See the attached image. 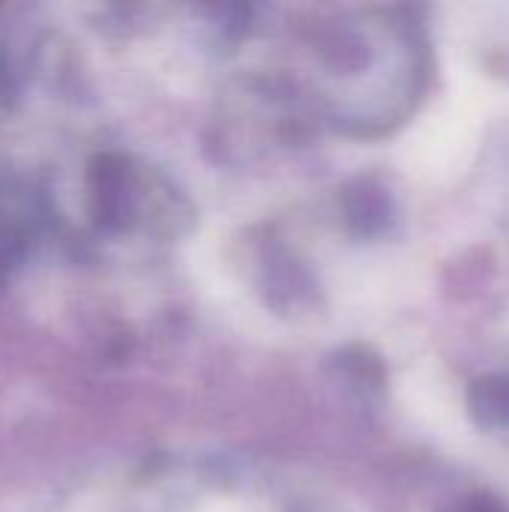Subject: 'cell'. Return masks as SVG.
<instances>
[{"mask_svg": "<svg viewBox=\"0 0 509 512\" xmlns=\"http://www.w3.org/2000/svg\"><path fill=\"white\" fill-rule=\"evenodd\" d=\"M477 423L483 426H509V378L495 375V378H483L471 387V399H468Z\"/></svg>", "mask_w": 509, "mask_h": 512, "instance_id": "2", "label": "cell"}, {"mask_svg": "<svg viewBox=\"0 0 509 512\" xmlns=\"http://www.w3.org/2000/svg\"><path fill=\"white\" fill-rule=\"evenodd\" d=\"M468 512H504V507L495 504V501H489V498H477V501L468 507Z\"/></svg>", "mask_w": 509, "mask_h": 512, "instance_id": "3", "label": "cell"}, {"mask_svg": "<svg viewBox=\"0 0 509 512\" xmlns=\"http://www.w3.org/2000/svg\"><path fill=\"white\" fill-rule=\"evenodd\" d=\"M345 210H348V219L357 231L363 234H375L387 225L390 219V201L384 195V189L372 186V183H357L348 198H345Z\"/></svg>", "mask_w": 509, "mask_h": 512, "instance_id": "1", "label": "cell"}]
</instances>
